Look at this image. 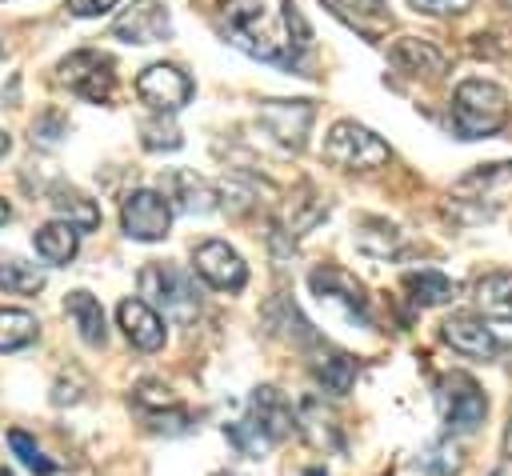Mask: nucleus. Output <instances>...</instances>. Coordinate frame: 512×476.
I'll return each instance as SVG.
<instances>
[{
	"mask_svg": "<svg viewBox=\"0 0 512 476\" xmlns=\"http://www.w3.org/2000/svg\"><path fill=\"white\" fill-rule=\"evenodd\" d=\"M308 284H312V292H316L320 300L344 304L348 316H360V320H364V288H360L344 268H316V272L308 276Z\"/></svg>",
	"mask_w": 512,
	"mask_h": 476,
	"instance_id": "obj_16",
	"label": "nucleus"
},
{
	"mask_svg": "<svg viewBox=\"0 0 512 476\" xmlns=\"http://www.w3.org/2000/svg\"><path fill=\"white\" fill-rule=\"evenodd\" d=\"M440 336L452 344V352L472 356V360H488L496 352V336L484 324V316H476V312H452L440 324Z\"/></svg>",
	"mask_w": 512,
	"mask_h": 476,
	"instance_id": "obj_12",
	"label": "nucleus"
},
{
	"mask_svg": "<svg viewBox=\"0 0 512 476\" xmlns=\"http://www.w3.org/2000/svg\"><path fill=\"white\" fill-rule=\"evenodd\" d=\"M304 476H320V472H316V468H308V472H304Z\"/></svg>",
	"mask_w": 512,
	"mask_h": 476,
	"instance_id": "obj_38",
	"label": "nucleus"
},
{
	"mask_svg": "<svg viewBox=\"0 0 512 476\" xmlns=\"http://www.w3.org/2000/svg\"><path fill=\"white\" fill-rule=\"evenodd\" d=\"M224 436L240 448V456H260V452H268V448H272V440L260 432V424H256V420H236V424H228V428H224Z\"/></svg>",
	"mask_w": 512,
	"mask_h": 476,
	"instance_id": "obj_30",
	"label": "nucleus"
},
{
	"mask_svg": "<svg viewBox=\"0 0 512 476\" xmlns=\"http://www.w3.org/2000/svg\"><path fill=\"white\" fill-rule=\"evenodd\" d=\"M476 304L488 316L512 324V272H488V276H480L476 280Z\"/></svg>",
	"mask_w": 512,
	"mask_h": 476,
	"instance_id": "obj_20",
	"label": "nucleus"
},
{
	"mask_svg": "<svg viewBox=\"0 0 512 476\" xmlns=\"http://www.w3.org/2000/svg\"><path fill=\"white\" fill-rule=\"evenodd\" d=\"M60 136H64V120L56 112H48V116H40L32 124V140H40V144H56Z\"/></svg>",
	"mask_w": 512,
	"mask_h": 476,
	"instance_id": "obj_32",
	"label": "nucleus"
},
{
	"mask_svg": "<svg viewBox=\"0 0 512 476\" xmlns=\"http://www.w3.org/2000/svg\"><path fill=\"white\" fill-rule=\"evenodd\" d=\"M116 320L124 328V336L140 348V352H156L164 344V320L156 316V308L148 300H120Z\"/></svg>",
	"mask_w": 512,
	"mask_h": 476,
	"instance_id": "obj_14",
	"label": "nucleus"
},
{
	"mask_svg": "<svg viewBox=\"0 0 512 476\" xmlns=\"http://www.w3.org/2000/svg\"><path fill=\"white\" fill-rule=\"evenodd\" d=\"M8 448H12V452L20 456V464H24V468H32L36 476H52V472H56V464H52V460L40 452V444H36L28 432L12 428V432H8Z\"/></svg>",
	"mask_w": 512,
	"mask_h": 476,
	"instance_id": "obj_28",
	"label": "nucleus"
},
{
	"mask_svg": "<svg viewBox=\"0 0 512 476\" xmlns=\"http://www.w3.org/2000/svg\"><path fill=\"white\" fill-rule=\"evenodd\" d=\"M504 452L512 456V420H508V428H504Z\"/></svg>",
	"mask_w": 512,
	"mask_h": 476,
	"instance_id": "obj_35",
	"label": "nucleus"
},
{
	"mask_svg": "<svg viewBox=\"0 0 512 476\" xmlns=\"http://www.w3.org/2000/svg\"><path fill=\"white\" fill-rule=\"evenodd\" d=\"M8 216H12V208H8V204H4V200H0V224H4V220H8Z\"/></svg>",
	"mask_w": 512,
	"mask_h": 476,
	"instance_id": "obj_37",
	"label": "nucleus"
},
{
	"mask_svg": "<svg viewBox=\"0 0 512 476\" xmlns=\"http://www.w3.org/2000/svg\"><path fill=\"white\" fill-rule=\"evenodd\" d=\"M216 476H228V472H216Z\"/></svg>",
	"mask_w": 512,
	"mask_h": 476,
	"instance_id": "obj_40",
	"label": "nucleus"
},
{
	"mask_svg": "<svg viewBox=\"0 0 512 476\" xmlns=\"http://www.w3.org/2000/svg\"><path fill=\"white\" fill-rule=\"evenodd\" d=\"M52 208H56V216H60L64 224H72L76 232H88V228L100 224V208H96L84 192H76V188H56V192H52Z\"/></svg>",
	"mask_w": 512,
	"mask_h": 476,
	"instance_id": "obj_21",
	"label": "nucleus"
},
{
	"mask_svg": "<svg viewBox=\"0 0 512 476\" xmlns=\"http://www.w3.org/2000/svg\"><path fill=\"white\" fill-rule=\"evenodd\" d=\"M64 312L76 328V336L88 344V348H100L108 340V328H104V308L92 292H68L64 296Z\"/></svg>",
	"mask_w": 512,
	"mask_h": 476,
	"instance_id": "obj_17",
	"label": "nucleus"
},
{
	"mask_svg": "<svg viewBox=\"0 0 512 476\" xmlns=\"http://www.w3.org/2000/svg\"><path fill=\"white\" fill-rule=\"evenodd\" d=\"M312 116H316L312 100H264L260 104V124L276 136V144H284L292 152L304 144Z\"/></svg>",
	"mask_w": 512,
	"mask_h": 476,
	"instance_id": "obj_11",
	"label": "nucleus"
},
{
	"mask_svg": "<svg viewBox=\"0 0 512 476\" xmlns=\"http://www.w3.org/2000/svg\"><path fill=\"white\" fill-rule=\"evenodd\" d=\"M168 32H172V20H168V8L160 0H136L132 8H124L112 20V36L124 44H156Z\"/></svg>",
	"mask_w": 512,
	"mask_h": 476,
	"instance_id": "obj_10",
	"label": "nucleus"
},
{
	"mask_svg": "<svg viewBox=\"0 0 512 476\" xmlns=\"http://www.w3.org/2000/svg\"><path fill=\"white\" fill-rule=\"evenodd\" d=\"M316 380L328 388V392H348L356 384V360L344 356V352H332L324 360H316Z\"/></svg>",
	"mask_w": 512,
	"mask_h": 476,
	"instance_id": "obj_27",
	"label": "nucleus"
},
{
	"mask_svg": "<svg viewBox=\"0 0 512 476\" xmlns=\"http://www.w3.org/2000/svg\"><path fill=\"white\" fill-rule=\"evenodd\" d=\"M324 160L344 172H372L388 164V144L356 120H336L324 136Z\"/></svg>",
	"mask_w": 512,
	"mask_h": 476,
	"instance_id": "obj_3",
	"label": "nucleus"
},
{
	"mask_svg": "<svg viewBox=\"0 0 512 476\" xmlns=\"http://www.w3.org/2000/svg\"><path fill=\"white\" fill-rule=\"evenodd\" d=\"M0 288L12 292V296H32L44 288V272L20 256H4L0 252Z\"/></svg>",
	"mask_w": 512,
	"mask_h": 476,
	"instance_id": "obj_22",
	"label": "nucleus"
},
{
	"mask_svg": "<svg viewBox=\"0 0 512 476\" xmlns=\"http://www.w3.org/2000/svg\"><path fill=\"white\" fill-rule=\"evenodd\" d=\"M388 56H392V64H396L400 72H408V76H440V72H444V52H440L436 44H428V40H416V36L396 40V44L388 48Z\"/></svg>",
	"mask_w": 512,
	"mask_h": 476,
	"instance_id": "obj_18",
	"label": "nucleus"
},
{
	"mask_svg": "<svg viewBox=\"0 0 512 476\" xmlns=\"http://www.w3.org/2000/svg\"><path fill=\"white\" fill-rule=\"evenodd\" d=\"M140 296H148V304L160 308L176 324H188L200 312V292H196L192 276L172 264H148L140 272Z\"/></svg>",
	"mask_w": 512,
	"mask_h": 476,
	"instance_id": "obj_4",
	"label": "nucleus"
},
{
	"mask_svg": "<svg viewBox=\"0 0 512 476\" xmlns=\"http://www.w3.org/2000/svg\"><path fill=\"white\" fill-rule=\"evenodd\" d=\"M248 408H252V416L248 420H256L260 424V432L272 440V444H280L284 436H292V428H296V416H292V404L276 392V388H256L252 392V400H248Z\"/></svg>",
	"mask_w": 512,
	"mask_h": 476,
	"instance_id": "obj_15",
	"label": "nucleus"
},
{
	"mask_svg": "<svg viewBox=\"0 0 512 476\" xmlns=\"http://www.w3.org/2000/svg\"><path fill=\"white\" fill-rule=\"evenodd\" d=\"M144 148H152V152H160V148H180L184 140H180V128L176 124H160V120H144Z\"/></svg>",
	"mask_w": 512,
	"mask_h": 476,
	"instance_id": "obj_31",
	"label": "nucleus"
},
{
	"mask_svg": "<svg viewBox=\"0 0 512 476\" xmlns=\"http://www.w3.org/2000/svg\"><path fill=\"white\" fill-rule=\"evenodd\" d=\"M416 12H424V16H448V12H464L468 8V0H408Z\"/></svg>",
	"mask_w": 512,
	"mask_h": 476,
	"instance_id": "obj_33",
	"label": "nucleus"
},
{
	"mask_svg": "<svg viewBox=\"0 0 512 476\" xmlns=\"http://www.w3.org/2000/svg\"><path fill=\"white\" fill-rule=\"evenodd\" d=\"M40 324L32 312L24 308H0V352H16V348H28L36 340Z\"/></svg>",
	"mask_w": 512,
	"mask_h": 476,
	"instance_id": "obj_24",
	"label": "nucleus"
},
{
	"mask_svg": "<svg viewBox=\"0 0 512 476\" xmlns=\"http://www.w3.org/2000/svg\"><path fill=\"white\" fill-rule=\"evenodd\" d=\"M168 188L176 192L180 208H188V212H208V208H216V200H220V192H216L208 180L192 176V172H172Z\"/></svg>",
	"mask_w": 512,
	"mask_h": 476,
	"instance_id": "obj_23",
	"label": "nucleus"
},
{
	"mask_svg": "<svg viewBox=\"0 0 512 476\" xmlns=\"http://www.w3.org/2000/svg\"><path fill=\"white\" fill-rule=\"evenodd\" d=\"M60 84H68V92H76L88 104H104L116 88V72L104 52L84 48V52H72L60 60Z\"/></svg>",
	"mask_w": 512,
	"mask_h": 476,
	"instance_id": "obj_5",
	"label": "nucleus"
},
{
	"mask_svg": "<svg viewBox=\"0 0 512 476\" xmlns=\"http://www.w3.org/2000/svg\"><path fill=\"white\" fill-rule=\"evenodd\" d=\"M192 268H196V276H200L204 284L224 288V292H240V288L248 284V264H244V256H240L232 244H224V240H204V244H196Z\"/></svg>",
	"mask_w": 512,
	"mask_h": 476,
	"instance_id": "obj_8",
	"label": "nucleus"
},
{
	"mask_svg": "<svg viewBox=\"0 0 512 476\" xmlns=\"http://www.w3.org/2000/svg\"><path fill=\"white\" fill-rule=\"evenodd\" d=\"M136 96L156 112H180L192 100V80L176 64H148L136 76Z\"/></svg>",
	"mask_w": 512,
	"mask_h": 476,
	"instance_id": "obj_9",
	"label": "nucleus"
},
{
	"mask_svg": "<svg viewBox=\"0 0 512 476\" xmlns=\"http://www.w3.org/2000/svg\"><path fill=\"white\" fill-rule=\"evenodd\" d=\"M508 124V92L492 80H464L452 92V128L460 140L492 136Z\"/></svg>",
	"mask_w": 512,
	"mask_h": 476,
	"instance_id": "obj_2",
	"label": "nucleus"
},
{
	"mask_svg": "<svg viewBox=\"0 0 512 476\" xmlns=\"http://www.w3.org/2000/svg\"><path fill=\"white\" fill-rule=\"evenodd\" d=\"M0 476H12V472H8V468H0Z\"/></svg>",
	"mask_w": 512,
	"mask_h": 476,
	"instance_id": "obj_39",
	"label": "nucleus"
},
{
	"mask_svg": "<svg viewBox=\"0 0 512 476\" xmlns=\"http://www.w3.org/2000/svg\"><path fill=\"white\" fill-rule=\"evenodd\" d=\"M400 240H404L400 228L388 220H360V228H356V244L372 256H392L400 248Z\"/></svg>",
	"mask_w": 512,
	"mask_h": 476,
	"instance_id": "obj_26",
	"label": "nucleus"
},
{
	"mask_svg": "<svg viewBox=\"0 0 512 476\" xmlns=\"http://www.w3.org/2000/svg\"><path fill=\"white\" fill-rule=\"evenodd\" d=\"M324 212H328V200L308 188V200H292V208H288V236H304Z\"/></svg>",
	"mask_w": 512,
	"mask_h": 476,
	"instance_id": "obj_29",
	"label": "nucleus"
},
{
	"mask_svg": "<svg viewBox=\"0 0 512 476\" xmlns=\"http://www.w3.org/2000/svg\"><path fill=\"white\" fill-rule=\"evenodd\" d=\"M32 244H36V256L40 260H48V264H68L72 256H76V228L72 224H64V220H52V224H44V228H36L32 232Z\"/></svg>",
	"mask_w": 512,
	"mask_h": 476,
	"instance_id": "obj_19",
	"label": "nucleus"
},
{
	"mask_svg": "<svg viewBox=\"0 0 512 476\" xmlns=\"http://www.w3.org/2000/svg\"><path fill=\"white\" fill-rule=\"evenodd\" d=\"M404 288H408V296H412L420 308H432V304L452 300V280H448L444 272H432V268L408 272V276H404Z\"/></svg>",
	"mask_w": 512,
	"mask_h": 476,
	"instance_id": "obj_25",
	"label": "nucleus"
},
{
	"mask_svg": "<svg viewBox=\"0 0 512 476\" xmlns=\"http://www.w3.org/2000/svg\"><path fill=\"white\" fill-rule=\"evenodd\" d=\"M488 412V400L480 392V384L468 372H448L440 380V416L448 428L456 432H472Z\"/></svg>",
	"mask_w": 512,
	"mask_h": 476,
	"instance_id": "obj_7",
	"label": "nucleus"
},
{
	"mask_svg": "<svg viewBox=\"0 0 512 476\" xmlns=\"http://www.w3.org/2000/svg\"><path fill=\"white\" fill-rule=\"evenodd\" d=\"M120 0H68V12L72 16H100L108 8H116Z\"/></svg>",
	"mask_w": 512,
	"mask_h": 476,
	"instance_id": "obj_34",
	"label": "nucleus"
},
{
	"mask_svg": "<svg viewBox=\"0 0 512 476\" xmlns=\"http://www.w3.org/2000/svg\"><path fill=\"white\" fill-rule=\"evenodd\" d=\"M220 28L240 52L296 68L308 48V24L292 0H220Z\"/></svg>",
	"mask_w": 512,
	"mask_h": 476,
	"instance_id": "obj_1",
	"label": "nucleus"
},
{
	"mask_svg": "<svg viewBox=\"0 0 512 476\" xmlns=\"http://www.w3.org/2000/svg\"><path fill=\"white\" fill-rule=\"evenodd\" d=\"M8 148H12V140H8V132H0V156H4Z\"/></svg>",
	"mask_w": 512,
	"mask_h": 476,
	"instance_id": "obj_36",
	"label": "nucleus"
},
{
	"mask_svg": "<svg viewBox=\"0 0 512 476\" xmlns=\"http://www.w3.org/2000/svg\"><path fill=\"white\" fill-rule=\"evenodd\" d=\"M340 24H348L352 32L368 36V40H380L388 28H392V12L384 0H320Z\"/></svg>",
	"mask_w": 512,
	"mask_h": 476,
	"instance_id": "obj_13",
	"label": "nucleus"
},
{
	"mask_svg": "<svg viewBox=\"0 0 512 476\" xmlns=\"http://www.w3.org/2000/svg\"><path fill=\"white\" fill-rule=\"evenodd\" d=\"M168 224H172V204H168L164 192L136 188V192L124 196V204H120V228H124V236L144 240V244L148 240H164L168 236Z\"/></svg>",
	"mask_w": 512,
	"mask_h": 476,
	"instance_id": "obj_6",
	"label": "nucleus"
}]
</instances>
